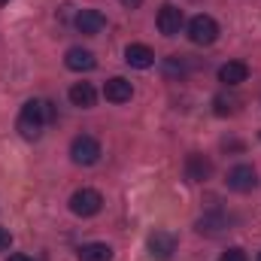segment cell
<instances>
[{"label": "cell", "instance_id": "2e32d148", "mask_svg": "<svg viewBox=\"0 0 261 261\" xmlns=\"http://www.w3.org/2000/svg\"><path fill=\"white\" fill-rule=\"evenodd\" d=\"M228 228V219L219 213V216H203L200 222H197V231L200 234H219V231H225Z\"/></svg>", "mask_w": 261, "mask_h": 261}, {"label": "cell", "instance_id": "52a82bcc", "mask_svg": "<svg viewBox=\"0 0 261 261\" xmlns=\"http://www.w3.org/2000/svg\"><path fill=\"white\" fill-rule=\"evenodd\" d=\"M103 28H107V15H103L100 9H79V15H76V31H79V34L97 37Z\"/></svg>", "mask_w": 261, "mask_h": 261}, {"label": "cell", "instance_id": "603a6c76", "mask_svg": "<svg viewBox=\"0 0 261 261\" xmlns=\"http://www.w3.org/2000/svg\"><path fill=\"white\" fill-rule=\"evenodd\" d=\"M258 261H261V255H258Z\"/></svg>", "mask_w": 261, "mask_h": 261}, {"label": "cell", "instance_id": "4fadbf2b", "mask_svg": "<svg viewBox=\"0 0 261 261\" xmlns=\"http://www.w3.org/2000/svg\"><path fill=\"white\" fill-rule=\"evenodd\" d=\"M67 97H70V103H73V107L91 110V107H94V100H97V91L91 88V82H76V85H70Z\"/></svg>", "mask_w": 261, "mask_h": 261}, {"label": "cell", "instance_id": "5bb4252c", "mask_svg": "<svg viewBox=\"0 0 261 261\" xmlns=\"http://www.w3.org/2000/svg\"><path fill=\"white\" fill-rule=\"evenodd\" d=\"M125 61L130 67H137V70H146V67L155 64V52L149 46H143V43H130L128 49H125Z\"/></svg>", "mask_w": 261, "mask_h": 261}, {"label": "cell", "instance_id": "44dd1931", "mask_svg": "<svg viewBox=\"0 0 261 261\" xmlns=\"http://www.w3.org/2000/svg\"><path fill=\"white\" fill-rule=\"evenodd\" d=\"M122 3H125V6H128V9H137V6H140V3H143V0H122Z\"/></svg>", "mask_w": 261, "mask_h": 261}, {"label": "cell", "instance_id": "7a4b0ae2", "mask_svg": "<svg viewBox=\"0 0 261 261\" xmlns=\"http://www.w3.org/2000/svg\"><path fill=\"white\" fill-rule=\"evenodd\" d=\"M70 158L73 164H82V167H91L100 161V143L88 134H79L73 143H70Z\"/></svg>", "mask_w": 261, "mask_h": 261}, {"label": "cell", "instance_id": "8992f818", "mask_svg": "<svg viewBox=\"0 0 261 261\" xmlns=\"http://www.w3.org/2000/svg\"><path fill=\"white\" fill-rule=\"evenodd\" d=\"M255 186H258V173H255L252 164H237V167L228 170V189H234V192H252Z\"/></svg>", "mask_w": 261, "mask_h": 261}, {"label": "cell", "instance_id": "ba28073f", "mask_svg": "<svg viewBox=\"0 0 261 261\" xmlns=\"http://www.w3.org/2000/svg\"><path fill=\"white\" fill-rule=\"evenodd\" d=\"M210 176H213V161L200 152H192L186 158V179L189 182H206Z\"/></svg>", "mask_w": 261, "mask_h": 261}, {"label": "cell", "instance_id": "7c38bea8", "mask_svg": "<svg viewBox=\"0 0 261 261\" xmlns=\"http://www.w3.org/2000/svg\"><path fill=\"white\" fill-rule=\"evenodd\" d=\"M246 76H249V67L243 64V61H228V64L219 67V82H222V85H228V88H234V85L246 82Z\"/></svg>", "mask_w": 261, "mask_h": 261}, {"label": "cell", "instance_id": "e0dca14e", "mask_svg": "<svg viewBox=\"0 0 261 261\" xmlns=\"http://www.w3.org/2000/svg\"><path fill=\"white\" fill-rule=\"evenodd\" d=\"M237 97H228V94H219L216 100H213V110H216V116H231V113H237Z\"/></svg>", "mask_w": 261, "mask_h": 261}, {"label": "cell", "instance_id": "277c9868", "mask_svg": "<svg viewBox=\"0 0 261 261\" xmlns=\"http://www.w3.org/2000/svg\"><path fill=\"white\" fill-rule=\"evenodd\" d=\"M100 206H103V197H100V192H94V189H79V192H73V197H70V213L73 216H82V219L97 216Z\"/></svg>", "mask_w": 261, "mask_h": 261}, {"label": "cell", "instance_id": "ac0fdd59", "mask_svg": "<svg viewBox=\"0 0 261 261\" xmlns=\"http://www.w3.org/2000/svg\"><path fill=\"white\" fill-rule=\"evenodd\" d=\"M219 261H249V258H246V252H243L240 246H231L228 252H222V258Z\"/></svg>", "mask_w": 261, "mask_h": 261}, {"label": "cell", "instance_id": "5b68a950", "mask_svg": "<svg viewBox=\"0 0 261 261\" xmlns=\"http://www.w3.org/2000/svg\"><path fill=\"white\" fill-rule=\"evenodd\" d=\"M146 243H149V255L158 261H170L176 252V237L170 231H152Z\"/></svg>", "mask_w": 261, "mask_h": 261}, {"label": "cell", "instance_id": "30bf717a", "mask_svg": "<svg viewBox=\"0 0 261 261\" xmlns=\"http://www.w3.org/2000/svg\"><path fill=\"white\" fill-rule=\"evenodd\" d=\"M64 64L70 67V70H76V73H88V70H94V67H97V58H94L88 49H82V46H73V49H67Z\"/></svg>", "mask_w": 261, "mask_h": 261}, {"label": "cell", "instance_id": "ffe728a7", "mask_svg": "<svg viewBox=\"0 0 261 261\" xmlns=\"http://www.w3.org/2000/svg\"><path fill=\"white\" fill-rule=\"evenodd\" d=\"M6 261H31V258H28V255H21V252H15V255H9Z\"/></svg>", "mask_w": 261, "mask_h": 261}, {"label": "cell", "instance_id": "9a60e30c", "mask_svg": "<svg viewBox=\"0 0 261 261\" xmlns=\"http://www.w3.org/2000/svg\"><path fill=\"white\" fill-rule=\"evenodd\" d=\"M79 261H113V249L107 243H85L79 246Z\"/></svg>", "mask_w": 261, "mask_h": 261}, {"label": "cell", "instance_id": "7402d4cb", "mask_svg": "<svg viewBox=\"0 0 261 261\" xmlns=\"http://www.w3.org/2000/svg\"><path fill=\"white\" fill-rule=\"evenodd\" d=\"M3 3H9V0H0V6H3Z\"/></svg>", "mask_w": 261, "mask_h": 261}, {"label": "cell", "instance_id": "3957f363", "mask_svg": "<svg viewBox=\"0 0 261 261\" xmlns=\"http://www.w3.org/2000/svg\"><path fill=\"white\" fill-rule=\"evenodd\" d=\"M189 40L195 43V46H213L216 40H219V24H216V18L213 15H195L192 21H189Z\"/></svg>", "mask_w": 261, "mask_h": 261}, {"label": "cell", "instance_id": "9c48e42d", "mask_svg": "<svg viewBox=\"0 0 261 261\" xmlns=\"http://www.w3.org/2000/svg\"><path fill=\"white\" fill-rule=\"evenodd\" d=\"M182 9H176L173 3H167V6H161V12H158V31L164 34V37H176L179 31H182Z\"/></svg>", "mask_w": 261, "mask_h": 261}, {"label": "cell", "instance_id": "6da1fadb", "mask_svg": "<svg viewBox=\"0 0 261 261\" xmlns=\"http://www.w3.org/2000/svg\"><path fill=\"white\" fill-rule=\"evenodd\" d=\"M52 119H55V107L49 100H28L18 116V134L24 140H37L43 134V125H49Z\"/></svg>", "mask_w": 261, "mask_h": 261}, {"label": "cell", "instance_id": "8fae6325", "mask_svg": "<svg viewBox=\"0 0 261 261\" xmlns=\"http://www.w3.org/2000/svg\"><path fill=\"white\" fill-rule=\"evenodd\" d=\"M130 94H134V88H130V82L125 76H113L103 85V97L110 103H125V100H130Z\"/></svg>", "mask_w": 261, "mask_h": 261}, {"label": "cell", "instance_id": "d6986e66", "mask_svg": "<svg viewBox=\"0 0 261 261\" xmlns=\"http://www.w3.org/2000/svg\"><path fill=\"white\" fill-rule=\"evenodd\" d=\"M9 243H12V234H9L6 228H0V252H3V249H9Z\"/></svg>", "mask_w": 261, "mask_h": 261}]
</instances>
